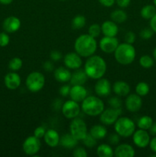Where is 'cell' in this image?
<instances>
[{"mask_svg":"<svg viewBox=\"0 0 156 157\" xmlns=\"http://www.w3.org/2000/svg\"><path fill=\"white\" fill-rule=\"evenodd\" d=\"M110 17H111L112 20L116 23L125 22L128 18L126 12L121 9H116V10L113 11L111 13Z\"/></svg>","mask_w":156,"mask_h":157,"instance_id":"83f0119b","label":"cell"},{"mask_svg":"<svg viewBox=\"0 0 156 157\" xmlns=\"http://www.w3.org/2000/svg\"><path fill=\"white\" fill-rule=\"evenodd\" d=\"M136 92L140 97L145 96L149 92V86L145 82L138 83L136 87Z\"/></svg>","mask_w":156,"mask_h":157,"instance_id":"1f68e13d","label":"cell"},{"mask_svg":"<svg viewBox=\"0 0 156 157\" xmlns=\"http://www.w3.org/2000/svg\"><path fill=\"white\" fill-rule=\"evenodd\" d=\"M61 108H62L63 114L67 119L76 118L80 112V107L78 102H76L73 100H70L64 103Z\"/></svg>","mask_w":156,"mask_h":157,"instance_id":"9c48e42d","label":"cell"},{"mask_svg":"<svg viewBox=\"0 0 156 157\" xmlns=\"http://www.w3.org/2000/svg\"><path fill=\"white\" fill-rule=\"evenodd\" d=\"M153 124V120L151 117L149 116H143L139 118L138 121L137 125L139 127V129L142 130H149L150 127Z\"/></svg>","mask_w":156,"mask_h":157,"instance_id":"f546056e","label":"cell"},{"mask_svg":"<svg viewBox=\"0 0 156 157\" xmlns=\"http://www.w3.org/2000/svg\"><path fill=\"white\" fill-rule=\"evenodd\" d=\"M77 140H76L74 136H72L70 133H67V134L64 135V136L60 139L61 145L63 147L67 149L74 148L76 146V144H77Z\"/></svg>","mask_w":156,"mask_h":157,"instance_id":"d4e9b609","label":"cell"},{"mask_svg":"<svg viewBox=\"0 0 156 157\" xmlns=\"http://www.w3.org/2000/svg\"><path fill=\"white\" fill-rule=\"evenodd\" d=\"M41 144L39 138L35 136H31L26 138L22 145V148L25 154L28 156H35L41 149Z\"/></svg>","mask_w":156,"mask_h":157,"instance_id":"ba28073f","label":"cell"},{"mask_svg":"<svg viewBox=\"0 0 156 157\" xmlns=\"http://www.w3.org/2000/svg\"><path fill=\"white\" fill-rule=\"evenodd\" d=\"M101 31L105 36L116 37L119 32V28L113 21H106L101 25Z\"/></svg>","mask_w":156,"mask_h":157,"instance_id":"ffe728a7","label":"cell"},{"mask_svg":"<svg viewBox=\"0 0 156 157\" xmlns=\"http://www.w3.org/2000/svg\"><path fill=\"white\" fill-rule=\"evenodd\" d=\"M70 133L77 140H82L87 134V124L80 118H73L70 124Z\"/></svg>","mask_w":156,"mask_h":157,"instance_id":"52a82bcc","label":"cell"},{"mask_svg":"<svg viewBox=\"0 0 156 157\" xmlns=\"http://www.w3.org/2000/svg\"><path fill=\"white\" fill-rule=\"evenodd\" d=\"M97 43L95 38L89 34L81 35L76 39L74 48L76 53L80 57L89 58L96 52Z\"/></svg>","mask_w":156,"mask_h":157,"instance_id":"7a4b0ae2","label":"cell"},{"mask_svg":"<svg viewBox=\"0 0 156 157\" xmlns=\"http://www.w3.org/2000/svg\"><path fill=\"white\" fill-rule=\"evenodd\" d=\"M153 56H154V58L156 61V48L154 49V52H153Z\"/></svg>","mask_w":156,"mask_h":157,"instance_id":"db71d44e","label":"cell"},{"mask_svg":"<svg viewBox=\"0 0 156 157\" xmlns=\"http://www.w3.org/2000/svg\"><path fill=\"white\" fill-rule=\"evenodd\" d=\"M114 154L116 157H133L136 152L131 145L123 144L116 147Z\"/></svg>","mask_w":156,"mask_h":157,"instance_id":"d6986e66","label":"cell"},{"mask_svg":"<svg viewBox=\"0 0 156 157\" xmlns=\"http://www.w3.org/2000/svg\"><path fill=\"white\" fill-rule=\"evenodd\" d=\"M150 20V28L156 33V14Z\"/></svg>","mask_w":156,"mask_h":157,"instance_id":"681fc988","label":"cell"},{"mask_svg":"<svg viewBox=\"0 0 156 157\" xmlns=\"http://www.w3.org/2000/svg\"><path fill=\"white\" fill-rule=\"evenodd\" d=\"M73 156L74 157H87L88 154H87L85 149L83 148V147H78L74 150Z\"/></svg>","mask_w":156,"mask_h":157,"instance_id":"ab89813d","label":"cell"},{"mask_svg":"<svg viewBox=\"0 0 156 157\" xmlns=\"http://www.w3.org/2000/svg\"><path fill=\"white\" fill-rule=\"evenodd\" d=\"M60 1H66V0H60Z\"/></svg>","mask_w":156,"mask_h":157,"instance_id":"9f6ffc18","label":"cell"},{"mask_svg":"<svg viewBox=\"0 0 156 157\" xmlns=\"http://www.w3.org/2000/svg\"><path fill=\"white\" fill-rule=\"evenodd\" d=\"M45 133H46V130L44 127H37V128L35 130V131H34V136H35L36 137L41 139V138L44 137Z\"/></svg>","mask_w":156,"mask_h":157,"instance_id":"7bdbcfd3","label":"cell"},{"mask_svg":"<svg viewBox=\"0 0 156 157\" xmlns=\"http://www.w3.org/2000/svg\"><path fill=\"white\" fill-rule=\"evenodd\" d=\"M84 71L88 78L98 80L102 78L106 71V63L102 57L92 55L89 57L84 66Z\"/></svg>","mask_w":156,"mask_h":157,"instance_id":"6da1fadb","label":"cell"},{"mask_svg":"<svg viewBox=\"0 0 156 157\" xmlns=\"http://www.w3.org/2000/svg\"><path fill=\"white\" fill-rule=\"evenodd\" d=\"M133 143L139 148H145L149 144L150 136L145 130H140L133 133Z\"/></svg>","mask_w":156,"mask_h":157,"instance_id":"4fadbf2b","label":"cell"},{"mask_svg":"<svg viewBox=\"0 0 156 157\" xmlns=\"http://www.w3.org/2000/svg\"><path fill=\"white\" fill-rule=\"evenodd\" d=\"M72 27L73 29H81L86 25V18L82 15H77L72 20Z\"/></svg>","mask_w":156,"mask_h":157,"instance_id":"4dcf8cb0","label":"cell"},{"mask_svg":"<svg viewBox=\"0 0 156 157\" xmlns=\"http://www.w3.org/2000/svg\"><path fill=\"white\" fill-rule=\"evenodd\" d=\"M12 2H13V0H0V3L2 5H6V6L11 4Z\"/></svg>","mask_w":156,"mask_h":157,"instance_id":"f5cc1de1","label":"cell"},{"mask_svg":"<svg viewBox=\"0 0 156 157\" xmlns=\"http://www.w3.org/2000/svg\"><path fill=\"white\" fill-rule=\"evenodd\" d=\"M102 32L101 31V26H99L97 24H93L90 26L88 29V34L91 35L93 38H97L99 36L100 33Z\"/></svg>","mask_w":156,"mask_h":157,"instance_id":"e575fe53","label":"cell"},{"mask_svg":"<svg viewBox=\"0 0 156 157\" xmlns=\"http://www.w3.org/2000/svg\"><path fill=\"white\" fill-rule=\"evenodd\" d=\"M82 140L86 147H89V148H92V147H95V146L96 145V140H97L95 139L90 133H89V134L87 133V136H86Z\"/></svg>","mask_w":156,"mask_h":157,"instance_id":"d590c367","label":"cell"},{"mask_svg":"<svg viewBox=\"0 0 156 157\" xmlns=\"http://www.w3.org/2000/svg\"><path fill=\"white\" fill-rule=\"evenodd\" d=\"M95 92L99 97H106L111 92V84L106 78H99L95 84Z\"/></svg>","mask_w":156,"mask_h":157,"instance_id":"9a60e30c","label":"cell"},{"mask_svg":"<svg viewBox=\"0 0 156 157\" xmlns=\"http://www.w3.org/2000/svg\"><path fill=\"white\" fill-rule=\"evenodd\" d=\"M3 29L8 33H14L21 27V21L15 16H9L2 23Z\"/></svg>","mask_w":156,"mask_h":157,"instance_id":"2e32d148","label":"cell"},{"mask_svg":"<svg viewBox=\"0 0 156 157\" xmlns=\"http://www.w3.org/2000/svg\"><path fill=\"white\" fill-rule=\"evenodd\" d=\"M44 139L47 146L50 147H56L60 143L59 133L53 129H50L46 131Z\"/></svg>","mask_w":156,"mask_h":157,"instance_id":"44dd1931","label":"cell"},{"mask_svg":"<svg viewBox=\"0 0 156 157\" xmlns=\"http://www.w3.org/2000/svg\"><path fill=\"white\" fill-rule=\"evenodd\" d=\"M109 104L111 106L112 108H115V109H119L121 108L122 107V101H121L119 98H111L110 100H109Z\"/></svg>","mask_w":156,"mask_h":157,"instance_id":"74e56055","label":"cell"},{"mask_svg":"<svg viewBox=\"0 0 156 157\" xmlns=\"http://www.w3.org/2000/svg\"><path fill=\"white\" fill-rule=\"evenodd\" d=\"M149 130L151 135L156 136V123H154V124H153L152 125H151V127H150Z\"/></svg>","mask_w":156,"mask_h":157,"instance_id":"816d5d0a","label":"cell"},{"mask_svg":"<svg viewBox=\"0 0 156 157\" xmlns=\"http://www.w3.org/2000/svg\"><path fill=\"white\" fill-rule=\"evenodd\" d=\"M154 6L156 7V0H154Z\"/></svg>","mask_w":156,"mask_h":157,"instance_id":"11a10c76","label":"cell"},{"mask_svg":"<svg viewBox=\"0 0 156 157\" xmlns=\"http://www.w3.org/2000/svg\"><path fill=\"white\" fill-rule=\"evenodd\" d=\"M114 52L116 61L122 65L132 64L136 58V49L128 43L125 42L119 44Z\"/></svg>","mask_w":156,"mask_h":157,"instance_id":"3957f363","label":"cell"},{"mask_svg":"<svg viewBox=\"0 0 156 157\" xmlns=\"http://www.w3.org/2000/svg\"><path fill=\"white\" fill-rule=\"evenodd\" d=\"M64 63L68 68L76 70L81 67L83 61L76 52H69L64 56Z\"/></svg>","mask_w":156,"mask_h":157,"instance_id":"7c38bea8","label":"cell"},{"mask_svg":"<svg viewBox=\"0 0 156 157\" xmlns=\"http://www.w3.org/2000/svg\"><path fill=\"white\" fill-rule=\"evenodd\" d=\"M96 153L99 157H113L114 152L112 147L108 144H101L97 147Z\"/></svg>","mask_w":156,"mask_h":157,"instance_id":"4316f807","label":"cell"},{"mask_svg":"<svg viewBox=\"0 0 156 157\" xmlns=\"http://www.w3.org/2000/svg\"><path fill=\"white\" fill-rule=\"evenodd\" d=\"M22 60L20 58L15 57V58H12L9 63V67L10 70L15 71H18L19 69L21 68L22 67Z\"/></svg>","mask_w":156,"mask_h":157,"instance_id":"d6a6232c","label":"cell"},{"mask_svg":"<svg viewBox=\"0 0 156 157\" xmlns=\"http://www.w3.org/2000/svg\"><path fill=\"white\" fill-rule=\"evenodd\" d=\"M119 41L116 37L104 36L99 41V48L106 54L113 53L119 45Z\"/></svg>","mask_w":156,"mask_h":157,"instance_id":"8fae6325","label":"cell"},{"mask_svg":"<svg viewBox=\"0 0 156 157\" xmlns=\"http://www.w3.org/2000/svg\"><path fill=\"white\" fill-rule=\"evenodd\" d=\"M115 130L119 136L128 137L134 133L136 125L133 121L126 117H119L115 122Z\"/></svg>","mask_w":156,"mask_h":157,"instance_id":"5b68a950","label":"cell"},{"mask_svg":"<svg viewBox=\"0 0 156 157\" xmlns=\"http://www.w3.org/2000/svg\"><path fill=\"white\" fill-rule=\"evenodd\" d=\"M5 85L9 90H15L21 84V78L15 72H10L5 76Z\"/></svg>","mask_w":156,"mask_h":157,"instance_id":"ac0fdd59","label":"cell"},{"mask_svg":"<svg viewBox=\"0 0 156 157\" xmlns=\"http://www.w3.org/2000/svg\"><path fill=\"white\" fill-rule=\"evenodd\" d=\"M125 107L130 112H137L142 106V100L137 94H132L127 97L125 99Z\"/></svg>","mask_w":156,"mask_h":157,"instance_id":"5bb4252c","label":"cell"},{"mask_svg":"<svg viewBox=\"0 0 156 157\" xmlns=\"http://www.w3.org/2000/svg\"><path fill=\"white\" fill-rule=\"evenodd\" d=\"M99 3L106 7H111L115 3V0H99Z\"/></svg>","mask_w":156,"mask_h":157,"instance_id":"7dc6e473","label":"cell"},{"mask_svg":"<svg viewBox=\"0 0 156 157\" xmlns=\"http://www.w3.org/2000/svg\"><path fill=\"white\" fill-rule=\"evenodd\" d=\"M88 76L85 71L82 69H76L71 75L70 81L72 85H84L87 81Z\"/></svg>","mask_w":156,"mask_h":157,"instance_id":"7402d4cb","label":"cell"},{"mask_svg":"<svg viewBox=\"0 0 156 157\" xmlns=\"http://www.w3.org/2000/svg\"><path fill=\"white\" fill-rule=\"evenodd\" d=\"M139 64L144 68H150L154 64V60L148 55H143L139 59Z\"/></svg>","mask_w":156,"mask_h":157,"instance_id":"836d02e7","label":"cell"},{"mask_svg":"<svg viewBox=\"0 0 156 157\" xmlns=\"http://www.w3.org/2000/svg\"><path fill=\"white\" fill-rule=\"evenodd\" d=\"M43 67H44L46 71L48 72H51L54 70V65L50 61H46L44 65H43Z\"/></svg>","mask_w":156,"mask_h":157,"instance_id":"c3c4849f","label":"cell"},{"mask_svg":"<svg viewBox=\"0 0 156 157\" xmlns=\"http://www.w3.org/2000/svg\"><path fill=\"white\" fill-rule=\"evenodd\" d=\"M121 113H122L121 108L107 109V110H103L100 113L99 119H100L101 123H102L105 125H111V124H115Z\"/></svg>","mask_w":156,"mask_h":157,"instance_id":"30bf717a","label":"cell"},{"mask_svg":"<svg viewBox=\"0 0 156 157\" xmlns=\"http://www.w3.org/2000/svg\"><path fill=\"white\" fill-rule=\"evenodd\" d=\"M149 146L151 150H152L153 152H154V153H156V136L153 138L151 140H150Z\"/></svg>","mask_w":156,"mask_h":157,"instance_id":"f907efd6","label":"cell"},{"mask_svg":"<svg viewBox=\"0 0 156 157\" xmlns=\"http://www.w3.org/2000/svg\"><path fill=\"white\" fill-rule=\"evenodd\" d=\"M113 90L116 95L121 97L126 96L130 92V87L128 83L123 81H118L114 83Z\"/></svg>","mask_w":156,"mask_h":157,"instance_id":"603a6c76","label":"cell"},{"mask_svg":"<svg viewBox=\"0 0 156 157\" xmlns=\"http://www.w3.org/2000/svg\"><path fill=\"white\" fill-rule=\"evenodd\" d=\"M90 133L96 140H102L107 135V130L102 125H94L90 129Z\"/></svg>","mask_w":156,"mask_h":157,"instance_id":"484cf974","label":"cell"},{"mask_svg":"<svg viewBox=\"0 0 156 157\" xmlns=\"http://www.w3.org/2000/svg\"><path fill=\"white\" fill-rule=\"evenodd\" d=\"M136 34L132 32H128L125 35V41L128 44H133L136 41Z\"/></svg>","mask_w":156,"mask_h":157,"instance_id":"60d3db41","label":"cell"},{"mask_svg":"<svg viewBox=\"0 0 156 157\" xmlns=\"http://www.w3.org/2000/svg\"><path fill=\"white\" fill-rule=\"evenodd\" d=\"M81 109L84 113L89 116H98L104 110V104L100 98L89 96L82 101Z\"/></svg>","mask_w":156,"mask_h":157,"instance_id":"277c9868","label":"cell"},{"mask_svg":"<svg viewBox=\"0 0 156 157\" xmlns=\"http://www.w3.org/2000/svg\"><path fill=\"white\" fill-rule=\"evenodd\" d=\"M70 87L69 85H63L61 88L59 89V93L61 96L67 97V95L70 94Z\"/></svg>","mask_w":156,"mask_h":157,"instance_id":"f6af8a7d","label":"cell"},{"mask_svg":"<svg viewBox=\"0 0 156 157\" xmlns=\"http://www.w3.org/2000/svg\"><path fill=\"white\" fill-rule=\"evenodd\" d=\"M108 141L112 145H117L119 142V135L116 133H112L109 136Z\"/></svg>","mask_w":156,"mask_h":157,"instance_id":"b9f144b4","label":"cell"},{"mask_svg":"<svg viewBox=\"0 0 156 157\" xmlns=\"http://www.w3.org/2000/svg\"><path fill=\"white\" fill-rule=\"evenodd\" d=\"M10 38L9 35L6 32H1L0 33V46L1 47H6L9 44Z\"/></svg>","mask_w":156,"mask_h":157,"instance_id":"f35d334b","label":"cell"},{"mask_svg":"<svg viewBox=\"0 0 156 157\" xmlns=\"http://www.w3.org/2000/svg\"><path fill=\"white\" fill-rule=\"evenodd\" d=\"M71 72L68 69L64 67H60L57 68L54 71V78L58 81L61 83L67 82L71 78Z\"/></svg>","mask_w":156,"mask_h":157,"instance_id":"cb8c5ba5","label":"cell"},{"mask_svg":"<svg viewBox=\"0 0 156 157\" xmlns=\"http://www.w3.org/2000/svg\"><path fill=\"white\" fill-rule=\"evenodd\" d=\"M69 95L73 101L81 102L87 97V90L83 85H73Z\"/></svg>","mask_w":156,"mask_h":157,"instance_id":"e0dca14e","label":"cell"},{"mask_svg":"<svg viewBox=\"0 0 156 157\" xmlns=\"http://www.w3.org/2000/svg\"><path fill=\"white\" fill-rule=\"evenodd\" d=\"M153 34H154V31L151 29V28H145L142 29L139 33V35L143 39H149L152 37Z\"/></svg>","mask_w":156,"mask_h":157,"instance_id":"8d00e7d4","label":"cell"},{"mask_svg":"<svg viewBox=\"0 0 156 157\" xmlns=\"http://www.w3.org/2000/svg\"><path fill=\"white\" fill-rule=\"evenodd\" d=\"M118 6L121 8H126L129 6L131 0H116Z\"/></svg>","mask_w":156,"mask_h":157,"instance_id":"bcb514c9","label":"cell"},{"mask_svg":"<svg viewBox=\"0 0 156 157\" xmlns=\"http://www.w3.org/2000/svg\"><path fill=\"white\" fill-rule=\"evenodd\" d=\"M141 16L145 19H151L156 14V7L152 5H147L141 10Z\"/></svg>","mask_w":156,"mask_h":157,"instance_id":"f1b7e54d","label":"cell"},{"mask_svg":"<svg viewBox=\"0 0 156 157\" xmlns=\"http://www.w3.org/2000/svg\"><path fill=\"white\" fill-rule=\"evenodd\" d=\"M50 58H51L53 61H59V60L61 59V58H62V55H61V52L54 50V51H52V52H50Z\"/></svg>","mask_w":156,"mask_h":157,"instance_id":"ee69618b","label":"cell"},{"mask_svg":"<svg viewBox=\"0 0 156 157\" xmlns=\"http://www.w3.org/2000/svg\"><path fill=\"white\" fill-rule=\"evenodd\" d=\"M26 87L30 91L38 92L44 87L45 78L43 74L38 71H33L28 75L26 78Z\"/></svg>","mask_w":156,"mask_h":157,"instance_id":"8992f818","label":"cell"}]
</instances>
